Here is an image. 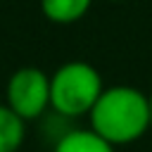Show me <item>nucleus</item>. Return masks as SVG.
Wrapping results in <instances>:
<instances>
[{"mask_svg":"<svg viewBox=\"0 0 152 152\" xmlns=\"http://www.w3.org/2000/svg\"><path fill=\"white\" fill-rule=\"evenodd\" d=\"M88 121L109 145H131L150 131V97L133 86H109L97 97Z\"/></svg>","mask_w":152,"mask_h":152,"instance_id":"1","label":"nucleus"},{"mask_svg":"<svg viewBox=\"0 0 152 152\" xmlns=\"http://www.w3.org/2000/svg\"><path fill=\"white\" fill-rule=\"evenodd\" d=\"M102 90V76L93 64L83 59L64 62L50 74V109L62 119L88 116Z\"/></svg>","mask_w":152,"mask_h":152,"instance_id":"2","label":"nucleus"},{"mask_svg":"<svg viewBox=\"0 0 152 152\" xmlns=\"http://www.w3.org/2000/svg\"><path fill=\"white\" fill-rule=\"evenodd\" d=\"M5 104L24 121H36L50 109V76L38 66H19L5 86Z\"/></svg>","mask_w":152,"mask_h":152,"instance_id":"3","label":"nucleus"},{"mask_svg":"<svg viewBox=\"0 0 152 152\" xmlns=\"http://www.w3.org/2000/svg\"><path fill=\"white\" fill-rule=\"evenodd\" d=\"M52 152H114V145L100 138L93 128H69L55 140Z\"/></svg>","mask_w":152,"mask_h":152,"instance_id":"4","label":"nucleus"},{"mask_svg":"<svg viewBox=\"0 0 152 152\" xmlns=\"http://www.w3.org/2000/svg\"><path fill=\"white\" fill-rule=\"evenodd\" d=\"M38 5L48 21L76 24L88 14V10L93 7V0H38Z\"/></svg>","mask_w":152,"mask_h":152,"instance_id":"5","label":"nucleus"},{"mask_svg":"<svg viewBox=\"0 0 152 152\" xmlns=\"http://www.w3.org/2000/svg\"><path fill=\"white\" fill-rule=\"evenodd\" d=\"M26 135V121L0 102V152H17Z\"/></svg>","mask_w":152,"mask_h":152,"instance_id":"6","label":"nucleus"},{"mask_svg":"<svg viewBox=\"0 0 152 152\" xmlns=\"http://www.w3.org/2000/svg\"><path fill=\"white\" fill-rule=\"evenodd\" d=\"M147 97H150V131H152V93H147Z\"/></svg>","mask_w":152,"mask_h":152,"instance_id":"7","label":"nucleus"},{"mask_svg":"<svg viewBox=\"0 0 152 152\" xmlns=\"http://www.w3.org/2000/svg\"><path fill=\"white\" fill-rule=\"evenodd\" d=\"M109 2H121V0H109Z\"/></svg>","mask_w":152,"mask_h":152,"instance_id":"8","label":"nucleus"}]
</instances>
